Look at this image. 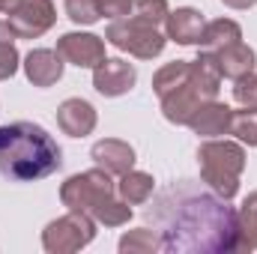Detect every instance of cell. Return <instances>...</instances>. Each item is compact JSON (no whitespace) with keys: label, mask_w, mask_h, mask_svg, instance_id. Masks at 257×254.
Returning <instances> with one entry per match:
<instances>
[{"label":"cell","mask_w":257,"mask_h":254,"mask_svg":"<svg viewBox=\"0 0 257 254\" xmlns=\"http://www.w3.org/2000/svg\"><path fill=\"white\" fill-rule=\"evenodd\" d=\"M165 239V251L230 254L236 251V209L215 191H203L183 180L156 194L147 209Z\"/></svg>","instance_id":"1"},{"label":"cell","mask_w":257,"mask_h":254,"mask_svg":"<svg viewBox=\"0 0 257 254\" xmlns=\"http://www.w3.org/2000/svg\"><path fill=\"white\" fill-rule=\"evenodd\" d=\"M63 168L60 144L30 120L0 126V174L12 183H36Z\"/></svg>","instance_id":"2"},{"label":"cell","mask_w":257,"mask_h":254,"mask_svg":"<svg viewBox=\"0 0 257 254\" xmlns=\"http://www.w3.org/2000/svg\"><path fill=\"white\" fill-rule=\"evenodd\" d=\"M60 200L66 209L87 212L96 224H105V227H123L132 218V206L117 194V183L99 165L93 171L69 177L60 186Z\"/></svg>","instance_id":"3"},{"label":"cell","mask_w":257,"mask_h":254,"mask_svg":"<svg viewBox=\"0 0 257 254\" xmlns=\"http://www.w3.org/2000/svg\"><path fill=\"white\" fill-rule=\"evenodd\" d=\"M218 90H221V75H218V69L212 63V54L200 48V54H197V60L192 66L189 81L159 99L162 102V114L174 126H189V120L194 117V111L203 102L218 99Z\"/></svg>","instance_id":"4"},{"label":"cell","mask_w":257,"mask_h":254,"mask_svg":"<svg viewBox=\"0 0 257 254\" xmlns=\"http://www.w3.org/2000/svg\"><path fill=\"white\" fill-rule=\"evenodd\" d=\"M200 180L218 197L233 200L239 191V177L245 171V144L227 138H206L197 147Z\"/></svg>","instance_id":"5"},{"label":"cell","mask_w":257,"mask_h":254,"mask_svg":"<svg viewBox=\"0 0 257 254\" xmlns=\"http://www.w3.org/2000/svg\"><path fill=\"white\" fill-rule=\"evenodd\" d=\"M105 42H111L114 48L126 51L138 60H153L165 51L168 45V36L147 24V21H138V18H120V21H111L108 30H105Z\"/></svg>","instance_id":"6"},{"label":"cell","mask_w":257,"mask_h":254,"mask_svg":"<svg viewBox=\"0 0 257 254\" xmlns=\"http://www.w3.org/2000/svg\"><path fill=\"white\" fill-rule=\"evenodd\" d=\"M96 239V221L87 212L69 209L66 215L54 218L42 230V248L48 254H75Z\"/></svg>","instance_id":"7"},{"label":"cell","mask_w":257,"mask_h":254,"mask_svg":"<svg viewBox=\"0 0 257 254\" xmlns=\"http://www.w3.org/2000/svg\"><path fill=\"white\" fill-rule=\"evenodd\" d=\"M6 21L15 33V39H39L48 33L57 21V9L51 0H24L12 12H6Z\"/></svg>","instance_id":"8"},{"label":"cell","mask_w":257,"mask_h":254,"mask_svg":"<svg viewBox=\"0 0 257 254\" xmlns=\"http://www.w3.org/2000/svg\"><path fill=\"white\" fill-rule=\"evenodd\" d=\"M57 54L63 57L66 63L78 66V69H96L105 60V36L96 33H63L57 39Z\"/></svg>","instance_id":"9"},{"label":"cell","mask_w":257,"mask_h":254,"mask_svg":"<svg viewBox=\"0 0 257 254\" xmlns=\"http://www.w3.org/2000/svg\"><path fill=\"white\" fill-rule=\"evenodd\" d=\"M135 81H138V69L132 63H126V60H120V57H105L93 69V87L105 99L126 96L135 87Z\"/></svg>","instance_id":"10"},{"label":"cell","mask_w":257,"mask_h":254,"mask_svg":"<svg viewBox=\"0 0 257 254\" xmlns=\"http://www.w3.org/2000/svg\"><path fill=\"white\" fill-rule=\"evenodd\" d=\"M90 159L102 171H108L111 177H123L126 171L135 168V150L128 147L126 141H120V138H102V141H96L90 147Z\"/></svg>","instance_id":"11"},{"label":"cell","mask_w":257,"mask_h":254,"mask_svg":"<svg viewBox=\"0 0 257 254\" xmlns=\"http://www.w3.org/2000/svg\"><path fill=\"white\" fill-rule=\"evenodd\" d=\"M21 66H24V75L33 87H54L63 78L66 60L51 48H33Z\"/></svg>","instance_id":"12"},{"label":"cell","mask_w":257,"mask_h":254,"mask_svg":"<svg viewBox=\"0 0 257 254\" xmlns=\"http://www.w3.org/2000/svg\"><path fill=\"white\" fill-rule=\"evenodd\" d=\"M96 123H99V114H96V108L87 99H66L63 105L57 108V126L69 138L93 135Z\"/></svg>","instance_id":"13"},{"label":"cell","mask_w":257,"mask_h":254,"mask_svg":"<svg viewBox=\"0 0 257 254\" xmlns=\"http://www.w3.org/2000/svg\"><path fill=\"white\" fill-rule=\"evenodd\" d=\"M209 54H212V63L218 69V75H221V78H230V81L245 78L248 72H254V66H257L254 48L245 45L242 39L233 42V45H224V48H218V51H209Z\"/></svg>","instance_id":"14"},{"label":"cell","mask_w":257,"mask_h":254,"mask_svg":"<svg viewBox=\"0 0 257 254\" xmlns=\"http://www.w3.org/2000/svg\"><path fill=\"white\" fill-rule=\"evenodd\" d=\"M203 27H206L203 15L192 6H180V9L168 12V18H165V36L177 45H200Z\"/></svg>","instance_id":"15"},{"label":"cell","mask_w":257,"mask_h":254,"mask_svg":"<svg viewBox=\"0 0 257 254\" xmlns=\"http://www.w3.org/2000/svg\"><path fill=\"white\" fill-rule=\"evenodd\" d=\"M230 117H233V108L212 99L194 111V117L189 120V129L200 138H221V135H230Z\"/></svg>","instance_id":"16"},{"label":"cell","mask_w":257,"mask_h":254,"mask_svg":"<svg viewBox=\"0 0 257 254\" xmlns=\"http://www.w3.org/2000/svg\"><path fill=\"white\" fill-rule=\"evenodd\" d=\"M153 191H156V180H153V174H147V171H126L123 177H120V183H117V194L126 200L128 206H141V203H147L150 197H153Z\"/></svg>","instance_id":"17"},{"label":"cell","mask_w":257,"mask_h":254,"mask_svg":"<svg viewBox=\"0 0 257 254\" xmlns=\"http://www.w3.org/2000/svg\"><path fill=\"white\" fill-rule=\"evenodd\" d=\"M257 248V191H251L236 212V251Z\"/></svg>","instance_id":"18"},{"label":"cell","mask_w":257,"mask_h":254,"mask_svg":"<svg viewBox=\"0 0 257 254\" xmlns=\"http://www.w3.org/2000/svg\"><path fill=\"white\" fill-rule=\"evenodd\" d=\"M239 39H242V27L233 18H215V21H206L203 36H200V48L203 51H218V48L233 45Z\"/></svg>","instance_id":"19"},{"label":"cell","mask_w":257,"mask_h":254,"mask_svg":"<svg viewBox=\"0 0 257 254\" xmlns=\"http://www.w3.org/2000/svg\"><path fill=\"white\" fill-rule=\"evenodd\" d=\"M117 248L123 254H159L165 251V239L159 230H150V227H135L120 236Z\"/></svg>","instance_id":"20"},{"label":"cell","mask_w":257,"mask_h":254,"mask_svg":"<svg viewBox=\"0 0 257 254\" xmlns=\"http://www.w3.org/2000/svg\"><path fill=\"white\" fill-rule=\"evenodd\" d=\"M192 66H194V60H174V63H165L156 75H153V90H156V96L162 99V96H168L171 90L183 87V84L189 81V75H192Z\"/></svg>","instance_id":"21"},{"label":"cell","mask_w":257,"mask_h":254,"mask_svg":"<svg viewBox=\"0 0 257 254\" xmlns=\"http://www.w3.org/2000/svg\"><path fill=\"white\" fill-rule=\"evenodd\" d=\"M66 15L69 21L81 24V27H90L96 21L105 18V9H102V0H66Z\"/></svg>","instance_id":"22"},{"label":"cell","mask_w":257,"mask_h":254,"mask_svg":"<svg viewBox=\"0 0 257 254\" xmlns=\"http://www.w3.org/2000/svg\"><path fill=\"white\" fill-rule=\"evenodd\" d=\"M230 135H233L239 144L257 147V108L233 111V117H230Z\"/></svg>","instance_id":"23"},{"label":"cell","mask_w":257,"mask_h":254,"mask_svg":"<svg viewBox=\"0 0 257 254\" xmlns=\"http://www.w3.org/2000/svg\"><path fill=\"white\" fill-rule=\"evenodd\" d=\"M168 12H171L168 0H135L128 18H138V21H147V24L159 27V24H165Z\"/></svg>","instance_id":"24"},{"label":"cell","mask_w":257,"mask_h":254,"mask_svg":"<svg viewBox=\"0 0 257 254\" xmlns=\"http://www.w3.org/2000/svg\"><path fill=\"white\" fill-rule=\"evenodd\" d=\"M233 99L242 105V108H257V72H248L245 78L233 81Z\"/></svg>","instance_id":"25"},{"label":"cell","mask_w":257,"mask_h":254,"mask_svg":"<svg viewBox=\"0 0 257 254\" xmlns=\"http://www.w3.org/2000/svg\"><path fill=\"white\" fill-rule=\"evenodd\" d=\"M18 66H21V54H18L15 42H6V45H0V81L12 78V75L18 72Z\"/></svg>","instance_id":"26"},{"label":"cell","mask_w":257,"mask_h":254,"mask_svg":"<svg viewBox=\"0 0 257 254\" xmlns=\"http://www.w3.org/2000/svg\"><path fill=\"white\" fill-rule=\"evenodd\" d=\"M132 3H135V0H102L105 18H111V21L128 18V15H132Z\"/></svg>","instance_id":"27"},{"label":"cell","mask_w":257,"mask_h":254,"mask_svg":"<svg viewBox=\"0 0 257 254\" xmlns=\"http://www.w3.org/2000/svg\"><path fill=\"white\" fill-rule=\"evenodd\" d=\"M6 42H15V33H12L9 21H0V45H6Z\"/></svg>","instance_id":"28"},{"label":"cell","mask_w":257,"mask_h":254,"mask_svg":"<svg viewBox=\"0 0 257 254\" xmlns=\"http://www.w3.org/2000/svg\"><path fill=\"white\" fill-rule=\"evenodd\" d=\"M221 3H224V6H230V9H239V12H242V9H251L257 0H221Z\"/></svg>","instance_id":"29"},{"label":"cell","mask_w":257,"mask_h":254,"mask_svg":"<svg viewBox=\"0 0 257 254\" xmlns=\"http://www.w3.org/2000/svg\"><path fill=\"white\" fill-rule=\"evenodd\" d=\"M18 3H24V0H0V12H12Z\"/></svg>","instance_id":"30"}]
</instances>
